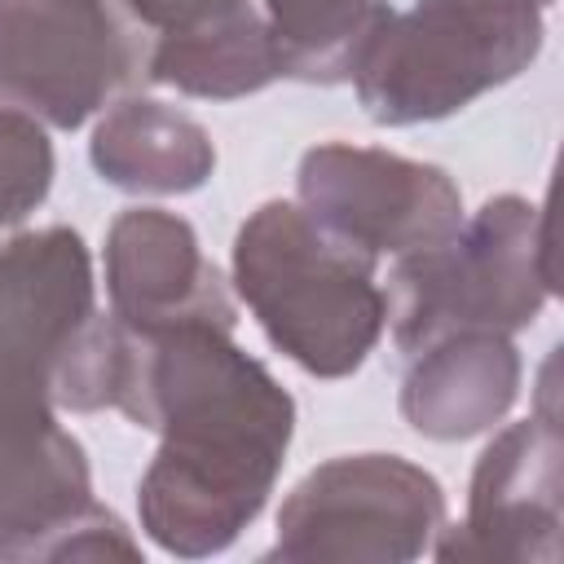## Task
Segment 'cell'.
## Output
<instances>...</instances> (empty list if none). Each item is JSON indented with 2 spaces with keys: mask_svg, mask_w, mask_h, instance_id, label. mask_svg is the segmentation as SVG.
I'll return each instance as SVG.
<instances>
[{
  "mask_svg": "<svg viewBox=\"0 0 564 564\" xmlns=\"http://www.w3.org/2000/svg\"><path fill=\"white\" fill-rule=\"evenodd\" d=\"M445 524V489L401 454H344L313 467L278 511L273 560H419Z\"/></svg>",
  "mask_w": 564,
  "mask_h": 564,
  "instance_id": "52a82bcc",
  "label": "cell"
},
{
  "mask_svg": "<svg viewBox=\"0 0 564 564\" xmlns=\"http://www.w3.org/2000/svg\"><path fill=\"white\" fill-rule=\"evenodd\" d=\"M53 185V145L40 119L0 106V234L22 225Z\"/></svg>",
  "mask_w": 564,
  "mask_h": 564,
  "instance_id": "2e32d148",
  "label": "cell"
},
{
  "mask_svg": "<svg viewBox=\"0 0 564 564\" xmlns=\"http://www.w3.org/2000/svg\"><path fill=\"white\" fill-rule=\"evenodd\" d=\"M145 79L203 101H238L282 79V70H278L264 13L256 9L203 35L150 40Z\"/></svg>",
  "mask_w": 564,
  "mask_h": 564,
  "instance_id": "5bb4252c",
  "label": "cell"
},
{
  "mask_svg": "<svg viewBox=\"0 0 564 564\" xmlns=\"http://www.w3.org/2000/svg\"><path fill=\"white\" fill-rule=\"evenodd\" d=\"M123 9L141 22V31L150 40L203 35V31H216L234 18L256 13L251 0H123Z\"/></svg>",
  "mask_w": 564,
  "mask_h": 564,
  "instance_id": "e0dca14e",
  "label": "cell"
},
{
  "mask_svg": "<svg viewBox=\"0 0 564 564\" xmlns=\"http://www.w3.org/2000/svg\"><path fill=\"white\" fill-rule=\"evenodd\" d=\"M115 410L159 432L137 511L145 538L176 560H207L238 542L264 511L295 436L291 392L220 326L128 330Z\"/></svg>",
  "mask_w": 564,
  "mask_h": 564,
  "instance_id": "6da1fadb",
  "label": "cell"
},
{
  "mask_svg": "<svg viewBox=\"0 0 564 564\" xmlns=\"http://www.w3.org/2000/svg\"><path fill=\"white\" fill-rule=\"evenodd\" d=\"M551 291V225L542 203L498 194L445 242L392 264L383 326L392 344L414 357L458 330H524Z\"/></svg>",
  "mask_w": 564,
  "mask_h": 564,
  "instance_id": "277c9868",
  "label": "cell"
},
{
  "mask_svg": "<svg viewBox=\"0 0 564 564\" xmlns=\"http://www.w3.org/2000/svg\"><path fill=\"white\" fill-rule=\"evenodd\" d=\"M93 313V260L75 229L48 225L0 238V348L31 357L48 375Z\"/></svg>",
  "mask_w": 564,
  "mask_h": 564,
  "instance_id": "8fae6325",
  "label": "cell"
},
{
  "mask_svg": "<svg viewBox=\"0 0 564 564\" xmlns=\"http://www.w3.org/2000/svg\"><path fill=\"white\" fill-rule=\"evenodd\" d=\"M520 397V352L511 335L458 330L410 357L401 414L427 441H467L507 419Z\"/></svg>",
  "mask_w": 564,
  "mask_h": 564,
  "instance_id": "7c38bea8",
  "label": "cell"
},
{
  "mask_svg": "<svg viewBox=\"0 0 564 564\" xmlns=\"http://www.w3.org/2000/svg\"><path fill=\"white\" fill-rule=\"evenodd\" d=\"M278 70L300 84H344L383 0H260Z\"/></svg>",
  "mask_w": 564,
  "mask_h": 564,
  "instance_id": "9a60e30c",
  "label": "cell"
},
{
  "mask_svg": "<svg viewBox=\"0 0 564 564\" xmlns=\"http://www.w3.org/2000/svg\"><path fill=\"white\" fill-rule=\"evenodd\" d=\"M300 207L370 260H401L445 242L467 216L445 167L375 145L322 141L295 172Z\"/></svg>",
  "mask_w": 564,
  "mask_h": 564,
  "instance_id": "ba28073f",
  "label": "cell"
},
{
  "mask_svg": "<svg viewBox=\"0 0 564 564\" xmlns=\"http://www.w3.org/2000/svg\"><path fill=\"white\" fill-rule=\"evenodd\" d=\"M106 295L110 313L141 335L176 326L234 330V295L220 269L203 256L185 216L163 207H128L106 229Z\"/></svg>",
  "mask_w": 564,
  "mask_h": 564,
  "instance_id": "30bf717a",
  "label": "cell"
},
{
  "mask_svg": "<svg viewBox=\"0 0 564 564\" xmlns=\"http://www.w3.org/2000/svg\"><path fill=\"white\" fill-rule=\"evenodd\" d=\"M0 560H141L93 498L84 445L57 423L44 370L0 348Z\"/></svg>",
  "mask_w": 564,
  "mask_h": 564,
  "instance_id": "5b68a950",
  "label": "cell"
},
{
  "mask_svg": "<svg viewBox=\"0 0 564 564\" xmlns=\"http://www.w3.org/2000/svg\"><path fill=\"white\" fill-rule=\"evenodd\" d=\"M524 4H538V9H551L555 0H524Z\"/></svg>",
  "mask_w": 564,
  "mask_h": 564,
  "instance_id": "ac0fdd59",
  "label": "cell"
},
{
  "mask_svg": "<svg viewBox=\"0 0 564 564\" xmlns=\"http://www.w3.org/2000/svg\"><path fill=\"white\" fill-rule=\"evenodd\" d=\"M150 35L123 0H0V106L79 128L145 79Z\"/></svg>",
  "mask_w": 564,
  "mask_h": 564,
  "instance_id": "8992f818",
  "label": "cell"
},
{
  "mask_svg": "<svg viewBox=\"0 0 564 564\" xmlns=\"http://www.w3.org/2000/svg\"><path fill=\"white\" fill-rule=\"evenodd\" d=\"M97 176L128 194H189L216 172L212 132L154 97H119L93 128Z\"/></svg>",
  "mask_w": 564,
  "mask_h": 564,
  "instance_id": "4fadbf2b",
  "label": "cell"
},
{
  "mask_svg": "<svg viewBox=\"0 0 564 564\" xmlns=\"http://www.w3.org/2000/svg\"><path fill=\"white\" fill-rule=\"evenodd\" d=\"M375 264L286 198L260 203L234 238L238 300L269 344L317 379H344L375 352L388 322Z\"/></svg>",
  "mask_w": 564,
  "mask_h": 564,
  "instance_id": "7a4b0ae2",
  "label": "cell"
},
{
  "mask_svg": "<svg viewBox=\"0 0 564 564\" xmlns=\"http://www.w3.org/2000/svg\"><path fill=\"white\" fill-rule=\"evenodd\" d=\"M564 441L555 414H533L502 427L467 489L463 524L436 533V560H507L555 564L564 524Z\"/></svg>",
  "mask_w": 564,
  "mask_h": 564,
  "instance_id": "9c48e42d",
  "label": "cell"
},
{
  "mask_svg": "<svg viewBox=\"0 0 564 564\" xmlns=\"http://www.w3.org/2000/svg\"><path fill=\"white\" fill-rule=\"evenodd\" d=\"M546 9L524 0H414L379 9L352 53L348 84L383 128L445 119L533 66Z\"/></svg>",
  "mask_w": 564,
  "mask_h": 564,
  "instance_id": "3957f363",
  "label": "cell"
}]
</instances>
